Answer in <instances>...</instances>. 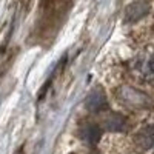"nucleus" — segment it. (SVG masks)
<instances>
[{
	"label": "nucleus",
	"mask_w": 154,
	"mask_h": 154,
	"mask_svg": "<svg viewBox=\"0 0 154 154\" xmlns=\"http://www.w3.org/2000/svg\"><path fill=\"white\" fill-rule=\"evenodd\" d=\"M134 72L143 80H154V48H145L134 60Z\"/></svg>",
	"instance_id": "1"
},
{
	"label": "nucleus",
	"mask_w": 154,
	"mask_h": 154,
	"mask_svg": "<svg viewBox=\"0 0 154 154\" xmlns=\"http://www.w3.org/2000/svg\"><path fill=\"white\" fill-rule=\"evenodd\" d=\"M86 108L91 111H105L108 109V99L102 89H94L86 97Z\"/></svg>",
	"instance_id": "2"
},
{
	"label": "nucleus",
	"mask_w": 154,
	"mask_h": 154,
	"mask_svg": "<svg viewBox=\"0 0 154 154\" xmlns=\"http://www.w3.org/2000/svg\"><path fill=\"white\" fill-rule=\"evenodd\" d=\"M136 143L143 151H154V125H148L139 131Z\"/></svg>",
	"instance_id": "3"
},
{
	"label": "nucleus",
	"mask_w": 154,
	"mask_h": 154,
	"mask_svg": "<svg viewBox=\"0 0 154 154\" xmlns=\"http://www.w3.org/2000/svg\"><path fill=\"white\" fill-rule=\"evenodd\" d=\"M79 136H80V139L83 140V142L94 145V143H97L100 140L102 130H100V126L96 125V123H85V125L80 126Z\"/></svg>",
	"instance_id": "4"
},
{
	"label": "nucleus",
	"mask_w": 154,
	"mask_h": 154,
	"mask_svg": "<svg viewBox=\"0 0 154 154\" xmlns=\"http://www.w3.org/2000/svg\"><path fill=\"white\" fill-rule=\"evenodd\" d=\"M149 11V6L145 3V2H136L133 5H130L126 8V12H125V22L128 23H134L137 20H140L142 17H145Z\"/></svg>",
	"instance_id": "5"
},
{
	"label": "nucleus",
	"mask_w": 154,
	"mask_h": 154,
	"mask_svg": "<svg viewBox=\"0 0 154 154\" xmlns=\"http://www.w3.org/2000/svg\"><path fill=\"white\" fill-rule=\"evenodd\" d=\"M105 126L109 131H123L126 128V119L117 112H111L105 117Z\"/></svg>",
	"instance_id": "6"
}]
</instances>
